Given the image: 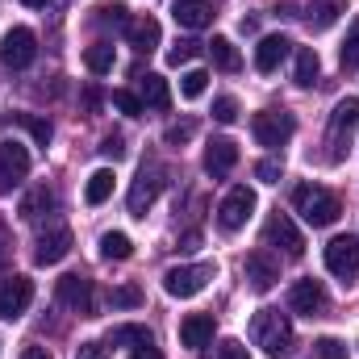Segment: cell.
<instances>
[{
  "label": "cell",
  "mask_w": 359,
  "mask_h": 359,
  "mask_svg": "<svg viewBox=\"0 0 359 359\" xmlns=\"http://www.w3.org/2000/svg\"><path fill=\"white\" fill-rule=\"evenodd\" d=\"M113 63H117L113 42H92L88 50H84V67H88L92 76H109V72H113Z\"/></svg>",
  "instance_id": "cell-27"
},
{
  "label": "cell",
  "mask_w": 359,
  "mask_h": 359,
  "mask_svg": "<svg viewBox=\"0 0 359 359\" xmlns=\"http://www.w3.org/2000/svg\"><path fill=\"white\" fill-rule=\"evenodd\" d=\"M109 305H113V309H138V305H142V288H138V284H117V288L109 292Z\"/></svg>",
  "instance_id": "cell-33"
},
{
  "label": "cell",
  "mask_w": 359,
  "mask_h": 359,
  "mask_svg": "<svg viewBox=\"0 0 359 359\" xmlns=\"http://www.w3.org/2000/svg\"><path fill=\"white\" fill-rule=\"evenodd\" d=\"M359 126V100L355 96H343L330 113V126H326V159L330 163H343L347 151H351V138H355Z\"/></svg>",
  "instance_id": "cell-3"
},
{
  "label": "cell",
  "mask_w": 359,
  "mask_h": 359,
  "mask_svg": "<svg viewBox=\"0 0 359 359\" xmlns=\"http://www.w3.org/2000/svg\"><path fill=\"white\" fill-rule=\"evenodd\" d=\"M251 213H255V192H251L247 184H238V188H230V192L222 196V205H217V226H222L226 234H234V230H243V226L251 222Z\"/></svg>",
  "instance_id": "cell-7"
},
{
  "label": "cell",
  "mask_w": 359,
  "mask_h": 359,
  "mask_svg": "<svg viewBox=\"0 0 359 359\" xmlns=\"http://www.w3.org/2000/svg\"><path fill=\"white\" fill-rule=\"evenodd\" d=\"M213 121H222V126L238 121V100H234V96H217V100H213Z\"/></svg>",
  "instance_id": "cell-37"
},
{
  "label": "cell",
  "mask_w": 359,
  "mask_h": 359,
  "mask_svg": "<svg viewBox=\"0 0 359 359\" xmlns=\"http://www.w3.org/2000/svg\"><path fill=\"white\" fill-rule=\"evenodd\" d=\"M255 176L264 180V184H280V176H284V163H280V159H264V163H255Z\"/></svg>",
  "instance_id": "cell-40"
},
{
  "label": "cell",
  "mask_w": 359,
  "mask_h": 359,
  "mask_svg": "<svg viewBox=\"0 0 359 359\" xmlns=\"http://www.w3.org/2000/svg\"><path fill=\"white\" fill-rule=\"evenodd\" d=\"M234 163H238V147H234V138H213V142H205V172H209L213 180L230 176Z\"/></svg>",
  "instance_id": "cell-16"
},
{
  "label": "cell",
  "mask_w": 359,
  "mask_h": 359,
  "mask_svg": "<svg viewBox=\"0 0 359 359\" xmlns=\"http://www.w3.org/2000/svg\"><path fill=\"white\" fill-rule=\"evenodd\" d=\"M196 50H201V42L184 38V42H176V46L168 50V63H172V67H180V63H192V59H196Z\"/></svg>",
  "instance_id": "cell-38"
},
{
  "label": "cell",
  "mask_w": 359,
  "mask_h": 359,
  "mask_svg": "<svg viewBox=\"0 0 359 359\" xmlns=\"http://www.w3.org/2000/svg\"><path fill=\"white\" fill-rule=\"evenodd\" d=\"M21 359H55V355H50L46 347H38V343H29V347L21 351Z\"/></svg>",
  "instance_id": "cell-45"
},
{
  "label": "cell",
  "mask_w": 359,
  "mask_h": 359,
  "mask_svg": "<svg viewBox=\"0 0 359 359\" xmlns=\"http://www.w3.org/2000/svg\"><path fill=\"white\" fill-rule=\"evenodd\" d=\"M318 72H322L318 50H313V46H301V50H297V72H292L297 88H313V84H318Z\"/></svg>",
  "instance_id": "cell-25"
},
{
  "label": "cell",
  "mask_w": 359,
  "mask_h": 359,
  "mask_svg": "<svg viewBox=\"0 0 359 359\" xmlns=\"http://www.w3.org/2000/svg\"><path fill=\"white\" fill-rule=\"evenodd\" d=\"M84 104H88L92 113H96V109H100V92H96V88H88V92H84Z\"/></svg>",
  "instance_id": "cell-48"
},
{
  "label": "cell",
  "mask_w": 359,
  "mask_h": 359,
  "mask_svg": "<svg viewBox=\"0 0 359 359\" xmlns=\"http://www.w3.org/2000/svg\"><path fill=\"white\" fill-rule=\"evenodd\" d=\"M113 180H117L113 168H96L88 176V184H84V201H88V205H104V201L113 196Z\"/></svg>",
  "instance_id": "cell-28"
},
{
  "label": "cell",
  "mask_w": 359,
  "mask_h": 359,
  "mask_svg": "<svg viewBox=\"0 0 359 359\" xmlns=\"http://www.w3.org/2000/svg\"><path fill=\"white\" fill-rule=\"evenodd\" d=\"M251 343H255L268 359H288L297 351V334H292L288 313H280V309H259V313L251 318Z\"/></svg>",
  "instance_id": "cell-1"
},
{
  "label": "cell",
  "mask_w": 359,
  "mask_h": 359,
  "mask_svg": "<svg viewBox=\"0 0 359 359\" xmlns=\"http://www.w3.org/2000/svg\"><path fill=\"white\" fill-rule=\"evenodd\" d=\"M322 259H326V271H330V276H339L343 284H347V280H355V276H359V238H351V234L330 238V243H326V251H322Z\"/></svg>",
  "instance_id": "cell-9"
},
{
  "label": "cell",
  "mask_w": 359,
  "mask_h": 359,
  "mask_svg": "<svg viewBox=\"0 0 359 359\" xmlns=\"http://www.w3.org/2000/svg\"><path fill=\"white\" fill-rule=\"evenodd\" d=\"M76 359H109V347H104V343H84V347L76 351Z\"/></svg>",
  "instance_id": "cell-44"
},
{
  "label": "cell",
  "mask_w": 359,
  "mask_h": 359,
  "mask_svg": "<svg viewBox=\"0 0 359 359\" xmlns=\"http://www.w3.org/2000/svg\"><path fill=\"white\" fill-rule=\"evenodd\" d=\"M8 251H13V238H8V230H4V226H0V264H4V259H8Z\"/></svg>",
  "instance_id": "cell-47"
},
{
  "label": "cell",
  "mask_w": 359,
  "mask_h": 359,
  "mask_svg": "<svg viewBox=\"0 0 359 359\" xmlns=\"http://www.w3.org/2000/svg\"><path fill=\"white\" fill-rule=\"evenodd\" d=\"M67 251H72V230H67V226H50V230L38 234V243H34V264L55 268V264L67 259Z\"/></svg>",
  "instance_id": "cell-15"
},
{
  "label": "cell",
  "mask_w": 359,
  "mask_h": 359,
  "mask_svg": "<svg viewBox=\"0 0 359 359\" xmlns=\"http://www.w3.org/2000/svg\"><path fill=\"white\" fill-rule=\"evenodd\" d=\"M96 25L126 29V25H130V17H126V4H100V8H96Z\"/></svg>",
  "instance_id": "cell-34"
},
{
  "label": "cell",
  "mask_w": 359,
  "mask_h": 359,
  "mask_svg": "<svg viewBox=\"0 0 359 359\" xmlns=\"http://www.w3.org/2000/svg\"><path fill=\"white\" fill-rule=\"evenodd\" d=\"M34 301V280L29 276H8L0 280V318L4 322H17Z\"/></svg>",
  "instance_id": "cell-11"
},
{
  "label": "cell",
  "mask_w": 359,
  "mask_h": 359,
  "mask_svg": "<svg viewBox=\"0 0 359 359\" xmlns=\"http://www.w3.org/2000/svg\"><path fill=\"white\" fill-rule=\"evenodd\" d=\"M209 55H213V67L217 72H238L243 67V55H238V46L230 38H213L209 42Z\"/></svg>",
  "instance_id": "cell-29"
},
{
  "label": "cell",
  "mask_w": 359,
  "mask_h": 359,
  "mask_svg": "<svg viewBox=\"0 0 359 359\" xmlns=\"http://www.w3.org/2000/svg\"><path fill=\"white\" fill-rule=\"evenodd\" d=\"M318 355L322 359H347V351H343L339 339H318Z\"/></svg>",
  "instance_id": "cell-42"
},
{
  "label": "cell",
  "mask_w": 359,
  "mask_h": 359,
  "mask_svg": "<svg viewBox=\"0 0 359 359\" xmlns=\"http://www.w3.org/2000/svg\"><path fill=\"white\" fill-rule=\"evenodd\" d=\"M155 343V334L147 330V326H113L109 330V347H130V351H138V347H151Z\"/></svg>",
  "instance_id": "cell-26"
},
{
  "label": "cell",
  "mask_w": 359,
  "mask_h": 359,
  "mask_svg": "<svg viewBox=\"0 0 359 359\" xmlns=\"http://www.w3.org/2000/svg\"><path fill=\"white\" fill-rule=\"evenodd\" d=\"M100 255L121 264V259H130V255H134V243H130L121 230H109V234H100Z\"/></svg>",
  "instance_id": "cell-30"
},
{
  "label": "cell",
  "mask_w": 359,
  "mask_h": 359,
  "mask_svg": "<svg viewBox=\"0 0 359 359\" xmlns=\"http://www.w3.org/2000/svg\"><path fill=\"white\" fill-rule=\"evenodd\" d=\"M138 100H142V109H168L172 104V88H168V80L163 76H155V72H147L142 80H138Z\"/></svg>",
  "instance_id": "cell-23"
},
{
  "label": "cell",
  "mask_w": 359,
  "mask_h": 359,
  "mask_svg": "<svg viewBox=\"0 0 359 359\" xmlns=\"http://www.w3.org/2000/svg\"><path fill=\"white\" fill-rule=\"evenodd\" d=\"M21 4H29V8H42V4H50V0H21Z\"/></svg>",
  "instance_id": "cell-49"
},
{
  "label": "cell",
  "mask_w": 359,
  "mask_h": 359,
  "mask_svg": "<svg viewBox=\"0 0 359 359\" xmlns=\"http://www.w3.org/2000/svg\"><path fill=\"white\" fill-rule=\"evenodd\" d=\"M159 192H163V172H159V168H142L138 180L130 184V196H126L130 213H134V217H147V209L159 201Z\"/></svg>",
  "instance_id": "cell-14"
},
{
  "label": "cell",
  "mask_w": 359,
  "mask_h": 359,
  "mask_svg": "<svg viewBox=\"0 0 359 359\" xmlns=\"http://www.w3.org/2000/svg\"><path fill=\"white\" fill-rule=\"evenodd\" d=\"M343 67L351 72V67H359V17L351 21V29H347V42H343Z\"/></svg>",
  "instance_id": "cell-35"
},
{
  "label": "cell",
  "mask_w": 359,
  "mask_h": 359,
  "mask_svg": "<svg viewBox=\"0 0 359 359\" xmlns=\"http://www.w3.org/2000/svg\"><path fill=\"white\" fill-rule=\"evenodd\" d=\"M100 155H104V159H121V155H126V142H121V134H109V138L100 142Z\"/></svg>",
  "instance_id": "cell-41"
},
{
  "label": "cell",
  "mask_w": 359,
  "mask_h": 359,
  "mask_svg": "<svg viewBox=\"0 0 359 359\" xmlns=\"http://www.w3.org/2000/svg\"><path fill=\"white\" fill-rule=\"evenodd\" d=\"M113 109H121L126 117H138V113H142V100H138V92L117 88V92H113Z\"/></svg>",
  "instance_id": "cell-39"
},
{
  "label": "cell",
  "mask_w": 359,
  "mask_h": 359,
  "mask_svg": "<svg viewBox=\"0 0 359 359\" xmlns=\"http://www.w3.org/2000/svg\"><path fill=\"white\" fill-rule=\"evenodd\" d=\"M343 13H347V0H313V4L305 8V25H309L313 34H322V29H330Z\"/></svg>",
  "instance_id": "cell-22"
},
{
  "label": "cell",
  "mask_w": 359,
  "mask_h": 359,
  "mask_svg": "<svg viewBox=\"0 0 359 359\" xmlns=\"http://www.w3.org/2000/svg\"><path fill=\"white\" fill-rule=\"evenodd\" d=\"M213 276H217V264H184V268L163 271V288H168V297L188 301V297L205 292V284H209Z\"/></svg>",
  "instance_id": "cell-5"
},
{
  "label": "cell",
  "mask_w": 359,
  "mask_h": 359,
  "mask_svg": "<svg viewBox=\"0 0 359 359\" xmlns=\"http://www.w3.org/2000/svg\"><path fill=\"white\" fill-rule=\"evenodd\" d=\"M25 176H29V151L17 138H4L0 142V192H13Z\"/></svg>",
  "instance_id": "cell-12"
},
{
  "label": "cell",
  "mask_w": 359,
  "mask_h": 359,
  "mask_svg": "<svg viewBox=\"0 0 359 359\" xmlns=\"http://www.w3.org/2000/svg\"><path fill=\"white\" fill-rule=\"evenodd\" d=\"M213 313H188L184 322H180V343L184 347H209L213 343Z\"/></svg>",
  "instance_id": "cell-21"
},
{
  "label": "cell",
  "mask_w": 359,
  "mask_h": 359,
  "mask_svg": "<svg viewBox=\"0 0 359 359\" xmlns=\"http://www.w3.org/2000/svg\"><path fill=\"white\" fill-rule=\"evenodd\" d=\"M172 17L184 29H205L213 21V0H172Z\"/></svg>",
  "instance_id": "cell-20"
},
{
  "label": "cell",
  "mask_w": 359,
  "mask_h": 359,
  "mask_svg": "<svg viewBox=\"0 0 359 359\" xmlns=\"http://www.w3.org/2000/svg\"><path fill=\"white\" fill-rule=\"evenodd\" d=\"M326 305H330V297H326V288L318 280H297L288 288V309L301 313V318H322Z\"/></svg>",
  "instance_id": "cell-13"
},
{
  "label": "cell",
  "mask_w": 359,
  "mask_h": 359,
  "mask_svg": "<svg viewBox=\"0 0 359 359\" xmlns=\"http://www.w3.org/2000/svg\"><path fill=\"white\" fill-rule=\"evenodd\" d=\"M251 134H255L259 147L280 151V147L297 134V121H292V113H284V109H264V113L251 117Z\"/></svg>",
  "instance_id": "cell-4"
},
{
  "label": "cell",
  "mask_w": 359,
  "mask_h": 359,
  "mask_svg": "<svg viewBox=\"0 0 359 359\" xmlns=\"http://www.w3.org/2000/svg\"><path fill=\"white\" fill-rule=\"evenodd\" d=\"M126 38H130V46L134 50H142V55H151L155 46H159V38H163V29H159V21L155 17H130V25H126Z\"/></svg>",
  "instance_id": "cell-19"
},
{
  "label": "cell",
  "mask_w": 359,
  "mask_h": 359,
  "mask_svg": "<svg viewBox=\"0 0 359 359\" xmlns=\"http://www.w3.org/2000/svg\"><path fill=\"white\" fill-rule=\"evenodd\" d=\"M188 138H192V121H180V126H172V130H168V142H172V147L188 142Z\"/></svg>",
  "instance_id": "cell-43"
},
{
  "label": "cell",
  "mask_w": 359,
  "mask_h": 359,
  "mask_svg": "<svg viewBox=\"0 0 359 359\" xmlns=\"http://www.w3.org/2000/svg\"><path fill=\"white\" fill-rule=\"evenodd\" d=\"M17 126H25V130L34 134V142H38V147H46V142L55 138V126H50L46 117H34V113H17Z\"/></svg>",
  "instance_id": "cell-32"
},
{
  "label": "cell",
  "mask_w": 359,
  "mask_h": 359,
  "mask_svg": "<svg viewBox=\"0 0 359 359\" xmlns=\"http://www.w3.org/2000/svg\"><path fill=\"white\" fill-rule=\"evenodd\" d=\"M243 271H247V280H251V288H255V292H268L271 284L280 280V264L271 259L268 251H251V255H247V264H243Z\"/></svg>",
  "instance_id": "cell-18"
},
{
  "label": "cell",
  "mask_w": 359,
  "mask_h": 359,
  "mask_svg": "<svg viewBox=\"0 0 359 359\" xmlns=\"http://www.w3.org/2000/svg\"><path fill=\"white\" fill-rule=\"evenodd\" d=\"M264 243L284 251V259H301L305 255V234L297 230V222L288 213H271L268 226H264Z\"/></svg>",
  "instance_id": "cell-8"
},
{
  "label": "cell",
  "mask_w": 359,
  "mask_h": 359,
  "mask_svg": "<svg viewBox=\"0 0 359 359\" xmlns=\"http://www.w3.org/2000/svg\"><path fill=\"white\" fill-rule=\"evenodd\" d=\"M55 205H59V196H55V192H50L46 184H38L34 192H25V196H21V205H17V213H21L25 222H38V217H42V213H50Z\"/></svg>",
  "instance_id": "cell-24"
},
{
  "label": "cell",
  "mask_w": 359,
  "mask_h": 359,
  "mask_svg": "<svg viewBox=\"0 0 359 359\" xmlns=\"http://www.w3.org/2000/svg\"><path fill=\"white\" fill-rule=\"evenodd\" d=\"M55 297H59V305H67V309L80 313V318H92V313H96V288H92L88 276H80V271H67V276L55 284Z\"/></svg>",
  "instance_id": "cell-6"
},
{
  "label": "cell",
  "mask_w": 359,
  "mask_h": 359,
  "mask_svg": "<svg viewBox=\"0 0 359 359\" xmlns=\"http://www.w3.org/2000/svg\"><path fill=\"white\" fill-rule=\"evenodd\" d=\"M130 359H163V351H159V347L151 343V347H138V351H134Z\"/></svg>",
  "instance_id": "cell-46"
},
{
  "label": "cell",
  "mask_w": 359,
  "mask_h": 359,
  "mask_svg": "<svg viewBox=\"0 0 359 359\" xmlns=\"http://www.w3.org/2000/svg\"><path fill=\"white\" fill-rule=\"evenodd\" d=\"M205 359H251V355H247V347L238 339H222L213 351H205Z\"/></svg>",
  "instance_id": "cell-36"
},
{
  "label": "cell",
  "mask_w": 359,
  "mask_h": 359,
  "mask_svg": "<svg viewBox=\"0 0 359 359\" xmlns=\"http://www.w3.org/2000/svg\"><path fill=\"white\" fill-rule=\"evenodd\" d=\"M205 88H209V72H205V67H188V72L180 76V96H184V100L205 96Z\"/></svg>",
  "instance_id": "cell-31"
},
{
  "label": "cell",
  "mask_w": 359,
  "mask_h": 359,
  "mask_svg": "<svg viewBox=\"0 0 359 359\" xmlns=\"http://www.w3.org/2000/svg\"><path fill=\"white\" fill-rule=\"evenodd\" d=\"M292 209H297V213H301V222H305V226H313V230L334 226V222H339V213H343L339 196H334L330 188H322V184H297V188H292Z\"/></svg>",
  "instance_id": "cell-2"
},
{
  "label": "cell",
  "mask_w": 359,
  "mask_h": 359,
  "mask_svg": "<svg viewBox=\"0 0 359 359\" xmlns=\"http://www.w3.org/2000/svg\"><path fill=\"white\" fill-rule=\"evenodd\" d=\"M34 59H38V38H34V29L13 25V29L4 34V42H0V63L13 67V72H25Z\"/></svg>",
  "instance_id": "cell-10"
},
{
  "label": "cell",
  "mask_w": 359,
  "mask_h": 359,
  "mask_svg": "<svg viewBox=\"0 0 359 359\" xmlns=\"http://www.w3.org/2000/svg\"><path fill=\"white\" fill-rule=\"evenodd\" d=\"M288 55H292V42H288L284 34H268V38H259V46H255V67H259L264 76H271Z\"/></svg>",
  "instance_id": "cell-17"
}]
</instances>
